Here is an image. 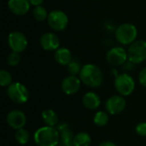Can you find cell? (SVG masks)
<instances>
[{
  "label": "cell",
  "instance_id": "5",
  "mask_svg": "<svg viewBox=\"0 0 146 146\" xmlns=\"http://www.w3.org/2000/svg\"><path fill=\"white\" fill-rule=\"evenodd\" d=\"M9 98L15 104H21L27 102L29 98V92L25 85L20 82H13L7 88Z\"/></svg>",
  "mask_w": 146,
  "mask_h": 146
},
{
  "label": "cell",
  "instance_id": "29",
  "mask_svg": "<svg viewBox=\"0 0 146 146\" xmlns=\"http://www.w3.org/2000/svg\"><path fill=\"white\" fill-rule=\"evenodd\" d=\"M98 146H117L115 143L111 142V141H104L102 143H100V145Z\"/></svg>",
  "mask_w": 146,
  "mask_h": 146
},
{
  "label": "cell",
  "instance_id": "6",
  "mask_svg": "<svg viewBox=\"0 0 146 146\" xmlns=\"http://www.w3.org/2000/svg\"><path fill=\"white\" fill-rule=\"evenodd\" d=\"M128 61L133 64H139L146 60V41L136 40L127 49Z\"/></svg>",
  "mask_w": 146,
  "mask_h": 146
},
{
  "label": "cell",
  "instance_id": "26",
  "mask_svg": "<svg viewBox=\"0 0 146 146\" xmlns=\"http://www.w3.org/2000/svg\"><path fill=\"white\" fill-rule=\"evenodd\" d=\"M136 133L142 137H146V122H140L135 127Z\"/></svg>",
  "mask_w": 146,
  "mask_h": 146
},
{
  "label": "cell",
  "instance_id": "8",
  "mask_svg": "<svg viewBox=\"0 0 146 146\" xmlns=\"http://www.w3.org/2000/svg\"><path fill=\"white\" fill-rule=\"evenodd\" d=\"M8 44L12 51L20 54L27 49L28 41L24 33L19 31H14L8 36Z\"/></svg>",
  "mask_w": 146,
  "mask_h": 146
},
{
  "label": "cell",
  "instance_id": "10",
  "mask_svg": "<svg viewBox=\"0 0 146 146\" xmlns=\"http://www.w3.org/2000/svg\"><path fill=\"white\" fill-rule=\"evenodd\" d=\"M127 107V101L122 96L115 95L107 99L105 103L106 111L112 115H116L124 111Z\"/></svg>",
  "mask_w": 146,
  "mask_h": 146
},
{
  "label": "cell",
  "instance_id": "4",
  "mask_svg": "<svg viewBox=\"0 0 146 146\" xmlns=\"http://www.w3.org/2000/svg\"><path fill=\"white\" fill-rule=\"evenodd\" d=\"M114 85L116 91L122 97H127L131 95L135 89L134 79L127 73L116 75Z\"/></svg>",
  "mask_w": 146,
  "mask_h": 146
},
{
  "label": "cell",
  "instance_id": "12",
  "mask_svg": "<svg viewBox=\"0 0 146 146\" xmlns=\"http://www.w3.org/2000/svg\"><path fill=\"white\" fill-rule=\"evenodd\" d=\"M6 121L11 128L19 130L21 128H24L27 123V116L21 110H13L8 113Z\"/></svg>",
  "mask_w": 146,
  "mask_h": 146
},
{
  "label": "cell",
  "instance_id": "18",
  "mask_svg": "<svg viewBox=\"0 0 146 146\" xmlns=\"http://www.w3.org/2000/svg\"><path fill=\"white\" fill-rule=\"evenodd\" d=\"M41 117H42V120H43L44 123L48 127H56L58 125V121H59L58 115L51 109L44 110L41 114Z\"/></svg>",
  "mask_w": 146,
  "mask_h": 146
},
{
  "label": "cell",
  "instance_id": "9",
  "mask_svg": "<svg viewBox=\"0 0 146 146\" xmlns=\"http://www.w3.org/2000/svg\"><path fill=\"white\" fill-rule=\"evenodd\" d=\"M107 62L112 66H121L124 65L128 60L127 50L123 47L115 46L108 50L106 54Z\"/></svg>",
  "mask_w": 146,
  "mask_h": 146
},
{
  "label": "cell",
  "instance_id": "2",
  "mask_svg": "<svg viewBox=\"0 0 146 146\" xmlns=\"http://www.w3.org/2000/svg\"><path fill=\"white\" fill-rule=\"evenodd\" d=\"M33 140L37 146H58L60 133L56 127H42L34 133Z\"/></svg>",
  "mask_w": 146,
  "mask_h": 146
},
{
  "label": "cell",
  "instance_id": "13",
  "mask_svg": "<svg viewBox=\"0 0 146 146\" xmlns=\"http://www.w3.org/2000/svg\"><path fill=\"white\" fill-rule=\"evenodd\" d=\"M81 80L80 78L74 75L66 76L62 81V90L66 95H74L77 93L80 88Z\"/></svg>",
  "mask_w": 146,
  "mask_h": 146
},
{
  "label": "cell",
  "instance_id": "22",
  "mask_svg": "<svg viewBox=\"0 0 146 146\" xmlns=\"http://www.w3.org/2000/svg\"><path fill=\"white\" fill-rule=\"evenodd\" d=\"M15 139L19 145H26L30 139V134L29 132L25 128H21L19 130H16L15 133Z\"/></svg>",
  "mask_w": 146,
  "mask_h": 146
},
{
  "label": "cell",
  "instance_id": "27",
  "mask_svg": "<svg viewBox=\"0 0 146 146\" xmlns=\"http://www.w3.org/2000/svg\"><path fill=\"white\" fill-rule=\"evenodd\" d=\"M139 81L140 85L146 87V68H144L139 74Z\"/></svg>",
  "mask_w": 146,
  "mask_h": 146
},
{
  "label": "cell",
  "instance_id": "17",
  "mask_svg": "<svg viewBox=\"0 0 146 146\" xmlns=\"http://www.w3.org/2000/svg\"><path fill=\"white\" fill-rule=\"evenodd\" d=\"M54 58L56 62L62 66H67L73 60L71 51L66 47H60L57 49L55 51Z\"/></svg>",
  "mask_w": 146,
  "mask_h": 146
},
{
  "label": "cell",
  "instance_id": "25",
  "mask_svg": "<svg viewBox=\"0 0 146 146\" xmlns=\"http://www.w3.org/2000/svg\"><path fill=\"white\" fill-rule=\"evenodd\" d=\"M7 63L10 66V67H15L17 66L20 62H21V56H20V54L19 53H16V52H10L8 56H7Z\"/></svg>",
  "mask_w": 146,
  "mask_h": 146
},
{
  "label": "cell",
  "instance_id": "24",
  "mask_svg": "<svg viewBox=\"0 0 146 146\" xmlns=\"http://www.w3.org/2000/svg\"><path fill=\"white\" fill-rule=\"evenodd\" d=\"M12 76L9 72L5 69L0 71V86L2 87L9 86L12 84Z\"/></svg>",
  "mask_w": 146,
  "mask_h": 146
},
{
  "label": "cell",
  "instance_id": "28",
  "mask_svg": "<svg viewBox=\"0 0 146 146\" xmlns=\"http://www.w3.org/2000/svg\"><path fill=\"white\" fill-rule=\"evenodd\" d=\"M28 1H29V3H31V5L38 6V5H41L44 0H28Z\"/></svg>",
  "mask_w": 146,
  "mask_h": 146
},
{
  "label": "cell",
  "instance_id": "21",
  "mask_svg": "<svg viewBox=\"0 0 146 146\" xmlns=\"http://www.w3.org/2000/svg\"><path fill=\"white\" fill-rule=\"evenodd\" d=\"M48 15L49 13L47 12L46 9L42 5L35 6L33 9V16L37 21H44L45 20L47 21Z\"/></svg>",
  "mask_w": 146,
  "mask_h": 146
},
{
  "label": "cell",
  "instance_id": "11",
  "mask_svg": "<svg viewBox=\"0 0 146 146\" xmlns=\"http://www.w3.org/2000/svg\"><path fill=\"white\" fill-rule=\"evenodd\" d=\"M39 44L46 51H56L61 46L59 37L54 33H44L39 38Z\"/></svg>",
  "mask_w": 146,
  "mask_h": 146
},
{
  "label": "cell",
  "instance_id": "20",
  "mask_svg": "<svg viewBox=\"0 0 146 146\" xmlns=\"http://www.w3.org/2000/svg\"><path fill=\"white\" fill-rule=\"evenodd\" d=\"M110 114L105 111H98L95 114L93 117V122L96 126L103 127L109 123Z\"/></svg>",
  "mask_w": 146,
  "mask_h": 146
},
{
  "label": "cell",
  "instance_id": "1",
  "mask_svg": "<svg viewBox=\"0 0 146 146\" xmlns=\"http://www.w3.org/2000/svg\"><path fill=\"white\" fill-rule=\"evenodd\" d=\"M79 78L84 85L91 88H98L101 86L104 80V75L101 68L92 63L82 66Z\"/></svg>",
  "mask_w": 146,
  "mask_h": 146
},
{
  "label": "cell",
  "instance_id": "7",
  "mask_svg": "<svg viewBox=\"0 0 146 146\" xmlns=\"http://www.w3.org/2000/svg\"><path fill=\"white\" fill-rule=\"evenodd\" d=\"M47 23L52 30L56 32H61L66 29L68 27V16L65 12L59 9H55L49 13Z\"/></svg>",
  "mask_w": 146,
  "mask_h": 146
},
{
  "label": "cell",
  "instance_id": "14",
  "mask_svg": "<svg viewBox=\"0 0 146 146\" xmlns=\"http://www.w3.org/2000/svg\"><path fill=\"white\" fill-rule=\"evenodd\" d=\"M31 7V3L28 0H9L8 8L9 11L18 16L26 15Z\"/></svg>",
  "mask_w": 146,
  "mask_h": 146
},
{
  "label": "cell",
  "instance_id": "19",
  "mask_svg": "<svg viewBox=\"0 0 146 146\" xmlns=\"http://www.w3.org/2000/svg\"><path fill=\"white\" fill-rule=\"evenodd\" d=\"M92 143V138L89 133L86 132L78 133L74 136V146H90Z\"/></svg>",
  "mask_w": 146,
  "mask_h": 146
},
{
  "label": "cell",
  "instance_id": "23",
  "mask_svg": "<svg viewBox=\"0 0 146 146\" xmlns=\"http://www.w3.org/2000/svg\"><path fill=\"white\" fill-rule=\"evenodd\" d=\"M82 67L80 66V63L76 60H72L68 65H67V70L69 74V75H74L80 74L81 71Z\"/></svg>",
  "mask_w": 146,
  "mask_h": 146
},
{
  "label": "cell",
  "instance_id": "16",
  "mask_svg": "<svg viewBox=\"0 0 146 146\" xmlns=\"http://www.w3.org/2000/svg\"><path fill=\"white\" fill-rule=\"evenodd\" d=\"M83 105L90 110H95L99 108L101 104V99L98 94L92 92H86L82 98Z\"/></svg>",
  "mask_w": 146,
  "mask_h": 146
},
{
  "label": "cell",
  "instance_id": "3",
  "mask_svg": "<svg viewBox=\"0 0 146 146\" xmlns=\"http://www.w3.org/2000/svg\"><path fill=\"white\" fill-rule=\"evenodd\" d=\"M115 37L121 44L130 45L137 39L138 29L132 23H123L117 27Z\"/></svg>",
  "mask_w": 146,
  "mask_h": 146
},
{
  "label": "cell",
  "instance_id": "15",
  "mask_svg": "<svg viewBox=\"0 0 146 146\" xmlns=\"http://www.w3.org/2000/svg\"><path fill=\"white\" fill-rule=\"evenodd\" d=\"M60 133V141L58 146H74L73 139H74V134L69 127L68 124L67 123H60L57 125L56 127Z\"/></svg>",
  "mask_w": 146,
  "mask_h": 146
}]
</instances>
